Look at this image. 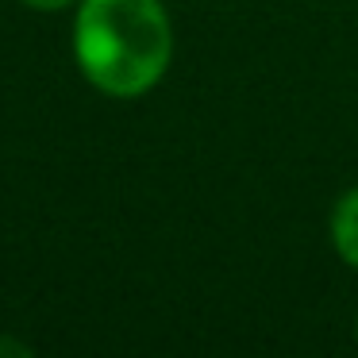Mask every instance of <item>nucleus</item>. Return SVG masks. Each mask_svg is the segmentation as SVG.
Returning <instances> with one entry per match:
<instances>
[{
    "label": "nucleus",
    "mask_w": 358,
    "mask_h": 358,
    "mask_svg": "<svg viewBox=\"0 0 358 358\" xmlns=\"http://www.w3.org/2000/svg\"><path fill=\"white\" fill-rule=\"evenodd\" d=\"M331 239H335V250L343 255V262L358 270V189H350V193L335 204Z\"/></svg>",
    "instance_id": "f03ea898"
},
{
    "label": "nucleus",
    "mask_w": 358,
    "mask_h": 358,
    "mask_svg": "<svg viewBox=\"0 0 358 358\" xmlns=\"http://www.w3.org/2000/svg\"><path fill=\"white\" fill-rule=\"evenodd\" d=\"M24 4L35 12H58V8H70L73 0H24Z\"/></svg>",
    "instance_id": "7ed1b4c3"
},
{
    "label": "nucleus",
    "mask_w": 358,
    "mask_h": 358,
    "mask_svg": "<svg viewBox=\"0 0 358 358\" xmlns=\"http://www.w3.org/2000/svg\"><path fill=\"white\" fill-rule=\"evenodd\" d=\"M173 55V27L158 0H81L73 58L108 96H143L162 81Z\"/></svg>",
    "instance_id": "f257e3e1"
}]
</instances>
